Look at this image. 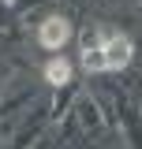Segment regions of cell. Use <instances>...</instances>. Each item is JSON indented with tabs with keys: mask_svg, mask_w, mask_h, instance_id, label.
<instances>
[{
	"mask_svg": "<svg viewBox=\"0 0 142 149\" xmlns=\"http://www.w3.org/2000/svg\"><path fill=\"white\" fill-rule=\"evenodd\" d=\"M97 45H101V52H105V67L108 71H120V67L131 63V52H135L131 37H124V34H101Z\"/></svg>",
	"mask_w": 142,
	"mask_h": 149,
	"instance_id": "obj_1",
	"label": "cell"
},
{
	"mask_svg": "<svg viewBox=\"0 0 142 149\" xmlns=\"http://www.w3.org/2000/svg\"><path fill=\"white\" fill-rule=\"evenodd\" d=\"M82 67H86V71H108L105 67V52H101L97 41H93V45L86 41V49H82Z\"/></svg>",
	"mask_w": 142,
	"mask_h": 149,
	"instance_id": "obj_4",
	"label": "cell"
},
{
	"mask_svg": "<svg viewBox=\"0 0 142 149\" xmlns=\"http://www.w3.org/2000/svg\"><path fill=\"white\" fill-rule=\"evenodd\" d=\"M71 78V63L64 60V56H53L49 63H45V82H53V86H64Z\"/></svg>",
	"mask_w": 142,
	"mask_h": 149,
	"instance_id": "obj_3",
	"label": "cell"
},
{
	"mask_svg": "<svg viewBox=\"0 0 142 149\" xmlns=\"http://www.w3.org/2000/svg\"><path fill=\"white\" fill-rule=\"evenodd\" d=\"M71 37V22L60 15H49L45 22H41V30H37V41L45 45V49H64Z\"/></svg>",
	"mask_w": 142,
	"mask_h": 149,
	"instance_id": "obj_2",
	"label": "cell"
}]
</instances>
